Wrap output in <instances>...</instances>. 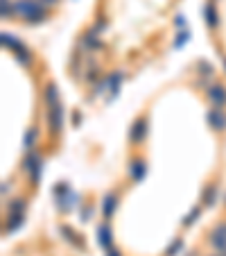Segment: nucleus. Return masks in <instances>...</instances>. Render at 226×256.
I'll return each mask as SVG.
<instances>
[{
    "label": "nucleus",
    "mask_w": 226,
    "mask_h": 256,
    "mask_svg": "<svg viewBox=\"0 0 226 256\" xmlns=\"http://www.w3.org/2000/svg\"><path fill=\"white\" fill-rule=\"evenodd\" d=\"M16 14L29 23H43L48 18V12L39 0H16Z\"/></svg>",
    "instance_id": "f257e3e1"
},
{
    "label": "nucleus",
    "mask_w": 226,
    "mask_h": 256,
    "mask_svg": "<svg viewBox=\"0 0 226 256\" xmlns=\"http://www.w3.org/2000/svg\"><path fill=\"white\" fill-rule=\"evenodd\" d=\"M45 118H48V127L52 134H61L63 130V104H50L45 106Z\"/></svg>",
    "instance_id": "f03ea898"
},
{
    "label": "nucleus",
    "mask_w": 226,
    "mask_h": 256,
    "mask_svg": "<svg viewBox=\"0 0 226 256\" xmlns=\"http://www.w3.org/2000/svg\"><path fill=\"white\" fill-rule=\"evenodd\" d=\"M0 41H2V46H5V48H9L11 52L18 57L20 64H29V52H27V48H25L20 41H16V36H11V34L2 32V34H0Z\"/></svg>",
    "instance_id": "7ed1b4c3"
},
{
    "label": "nucleus",
    "mask_w": 226,
    "mask_h": 256,
    "mask_svg": "<svg viewBox=\"0 0 226 256\" xmlns=\"http://www.w3.org/2000/svg\"><path fill=\"white\" fill-rule=\"evenodd\" d=\"M25 172L32 177V182L34 184H39V179H41V172H43V159H41L39 154L34 150H29L27 152V156H25Z\"/></svg>",
    "instance_id": "20e7f679"
},
{
    "label": "nucleus",
    "mask_w": 226,
    "mask_h": 256,
    "mask_svg": "<svg viewBox=\"0 0 226 256\" xmlns=\"http://www.w3.org/2000/svg\"><path fill=\"white\" fill-rule=\"evenodd\" d=\"M208 242H211V247L217 252V254L226 256V222H220L217 227L211 229V234H208Z\"/></svg>",
    "instance_id": "39448f33"
},
{
    "label": "nucleus",
    "mask_w": 226,
    "mask_h": 256,
    "mask_svg": "<svg viewBox=\"0 0 226 256\" xmlns=\"http://www.w3.org/2000/svg\"><path fill=\"white\" fill-rule=\"evenodd\" d=\"M54 195H57V204L61 211H70V208L77 204V195L72 193L68 184H59L57 188H54Z\"/></svg>",
    "instance_id": "423d86ee"
},
{
    "label": "nucleus",
    "mask_w": 226,
    "mask_h": 256,
    "mask_svg": "<svg viewBox=\"0 0 226 256\" xmlns=\"http://www.w3.org/2000/svg\"><path fill=\"white\" fill-rule=\"evenodd\" d=\"M206 120H208V125H211V130H215V132H224L226 130V114L222 112L220 106L208 109Z\"/></svg>",
    "instance_id": "0eeeda50"
},
{
    "label": "nucleus",
    "mask_w": 226,
    "mask_h": 256,
    "mask_svg": "<svg viewBox=\"0 0 226 256\" xmlns=\"http://www.w3.org/2000/svg\"><path fill=\"white\" fill-rule=\"evenodd\" d=\"M206 96H208V100L213 102V106H224L226 104V88L222 86V84H208V88H206Z\"/></svg>",
    "instance_id": "6e6552de"
},
{
    "label": "nucleus",
    "mask_w": 226,
    "mask_h": 256,
    "mask_svg": "<svg viewBox=\"0 0 226 256\" xmlns=\"http://www.w3.org/2000/svg\"><path fill=\"white\" fill-rule=\"evenodd\" d=\"M111 242H113V234H111V227L109 224H100L97 227V245L102 247V250L111 252Z\"/></svg>",
    "instance_id": "1a4fd4ad"
},
{
    "label": "nucleus",
    "mask_w": 226,
    "mask_h": 256,
    "mask_svg": "<svg viewBox=\"0 0 226 256\" xmlns=\"http://www.w3.org/2000/svg\"><path fill=\"white\" fill-rule=\"evenodd\" d=\"M145 136H147V118H138L131 127V140L140 143V140H145Z\"/></svg>",
    "instance_id": "9d476101"
},
{
    "label": "nucleus",
    "mask_w": 226,
    "mask_h": 256,
    "mask_svg": "<svg viewBox=\"0 0 226 256\" xmlns=\"http://www.w3.org/2000/svg\"><path fill=\"white\" fill-rule=\"evenodd\" d=\"M82 44L86 46L88 50H100L102 48V41H100V32H95V30H88L86 34L82 36Z\"/></svg>",
    "instance_id": "9b49d317"
},
{
    "label": "nucleus",
    "mask_w": 226,
    "mask_h": 256,
    "mask_svg": "<svg viewBox=\"0 0 226 256\" xmlns=\"http://www.w3.org/2000/svg\"><path fill=\"white\" fill-rule=\"evenodd\" d=\"M204 18H206V25L211 30H215L217 25H220V16H217V10L213 2H206V7H204Z\"/></svg>",
    "instance_id": "f8f14e48"
},
{
    "label": "nucleus",
    "mask_w": 226,
    "mask_h": 256,
    "mask_svg": "<svg viewBox=\"0 0 226 256\" xmlns=\"http://www.w3.org/2000/svg\"><path fill=\"white\" fill-rule=\"evenodd\" d=\"M116 206H118V198L113 193H109L104 198V202H102V216L111 218V216H113V211H116Z\"/></svg>",
    "instance_id": "ddd939ff"
},
{
    "label": "nucleus",
    "mask_w": 226,
    "mask_h": 256,
    "mask_svg": "<svg viewBox=\"0 0 226 256\" xmlns=\"http://www.w3.org/2000/svg\"><path fill=\"white\" fill-rule=\"evenodd\" d=\"M43 100H45V106H50V104H59V91H57V86L54 84H48L45 86V91H43Z\"/></svg>",
    "instance_id": "4468645a"
},
{
    "label": "nucleus",
    "mask_w": 226,
    "mask_h": 256,
    "mask_svg": "<svg viewBox=\"0 0 226 256\" xmlns=\"http://www.w3.org/2000/svg\"><path fill=\"white\" fill-rule=\"evenodd\" d=\"M145 174H147V166H145V161H131V177L136 179V182H143Z\"/></svg>",
    "instance_id": "2eb2a0df"
},
{
    "label": "nucleus",
    "mask_w": 226,
    "mask_h": 256,
    "mask_svg": "<svg viewBox=\"0 0 226 256\" xmlns=\"http://www.w3.org/2000/svg\"><path fill=\"white\" fill-rule=\"evenodd\" d=\"M106 82H109L111 98H116V96H118V91H120V84H122V72H111Z\"/></svg>",
    "instance_id": "dca6fc26"
},
{
    "label": "nucleus",
    "mask_w": 226,
    "mask_h": 256,
    "mask_svg": "<svg viewBox=\"0 0 226 256\" xmlns=\"http://www.w3.org/2000/svg\"><path fill=\"white\" fill-rule=\"evenodd\" d=\"M0 14H2V18H11V16L16 14V2L14 0H0Z\"/></svg>",
    "instance_id": "f3484780"
},
{
    "label": "nucleus",
    "mask_w": 226,
    "mask_h": 256,
    "mask_svg": "<svg viewBox=\"0 0 226 256\" xmlns=\"http://www.w3.org/2000/svg\"><path fill=\"white\" fill-rule=\"evenodd\" d=\"M25 216H7V227H5V234H14L16 229L23 224Z\"/></svg>",
    "instance_id": "a211bd4d"
},
{
    "label": "nucleus",
    "mask_w": 226,
    "mask_h": 256,
    "mask_svg": "<svg viewBox=\"0 0 226 256\" xmlns=\"http://www.w3.org/2000/svg\"><path fill=\"white\" fill-rule=\"evenodd\" d=\"M7 216H25V202L23 200H11Z\"/></svg>",
    "instance_id": "6ab92c4d"
},
{
    "label": "nucleus",
    "mask_w": 226,
    "mask_h": 256,
    "mask_svg": "<svg viewBox=\"0 0 226 256\" xmlns=\"http://www.w3.org/2000/svg\"><path fill=\"white\" fill-rule=\"evenodd\" d=\"M199 216H202V208L195 206L193 211H190L186 218H183V227H190V224H195V222H197V218H199Z\"/></svg>",
    "instance_id": "aec40b11"
},
{
    "label": "nucleus",
    "mask_w": 226,
    "mask_h": 256,
    "mask_svg": "<svg viewBox=\"0 0 226 256\" xmlns=\"http://www.w3.org/2000/svg\"><path fill=\"white\" fill-rule=\"evenodd\" d=\"M215 195H217V188H215V186L206 188V190H204V204H206V206H213V204H215Z\"/></svg>",
    "instance_id": "412c9836"
},
{
    "label": "nucleus",
    "mask_w": 226,
    "mask_h": 256,
    "mask_svg": "<svg viewBox=\"0 0 226 256\" xmlns=\"http://www.w3.org/2000/svg\"><path fill=\"white\" fill-rule=\"evenodd\" d=\"M34 140H36V130H34V127H32V130H29L27 134H25V138H23V143H25V150H27V152L34 148Z\"/></svg>",
    "instance_id": "4be33fe9"
},
{
    "label": "nucleus",
    "mask_w": 226,
    "mask_h": 256,
    "mask_svg": "<svg viewBox=\"0 0 226 256\" xmlns=\"http://www.w3.org/2000/svg\"><path fill=\"white\" fill-rule=\"evenodd\" d=\"M190 39V30H181V32L177 34V41H174V48H181L186 41Z\"/></svg>",
    "instance_id": "5701e85b"
},
{
    "label": "nucleus",
    "mask_w": 226,
    "mask_h": 256,
    "mask_svg": "<svg viewBox=\"0 0 226 256\" xmlns=\"http://www.w3.org/2000/svg\"><path fill=\"white\" fill-rule=\"evenodd\" d=\"M61 234H63V236H68V240L75 242V245H84V242H79V240H77V234L72 232L70 227H61Z\"/></svg>",
    "instance_id": "b1692460"
},
{
    "label": "nucleus",
    "mask_w": 226,
    "mask_h": 256,
    "mask_svg": "<svg viewBox=\"0 0 226 256\" xmlns=\"http://www.w3.org/2000/svg\"><path fill=\"white\" fill-rule=\"evenodd\" d=\"M199 72H202V78H208L211 80V75H213V66L211 64H206V62H199Z\"/></svg>",
    "instance_id": "393cba45"
},
{
    "label": "nucleus",
    "mask_w": 226,
    "mask_h": 256,
    "mask_svg": "<svg viewBox=\"0 0 226 256\" xmlns=\"http://www.w3.org/2000/svg\"><path fill=\"white\" fill-rule=\"evenodd\" d=\"M181 245H183V242H181V240H179V238H177V240H174L172 245H170L168 250H165V256H174V254H177L179 250H181Z\"/></svg>",
    "instance_id": "a878e982"
},
{
    "label": "nucleus",
    "mask_w": 226,
    "mask_h": 256,
    "mask_svg": "<svg viewBox=\"0 0 226 256\" xmlns=\"http://www.w3.org/2000/svg\"><path fill=\"white\" fill-rule=\"evenodd\" d=\"M43 7H54V5H59V0H39Z\"/></svg>",
    "instance_id": "bb28decb"
},
{
    "label": "nucleus",
    "mask_w": 226,
    "mask_h": 256,
    "mask_svg": "<svg viewBox=\"0 0 226 256\" xmlns=\"http://www.w3.org/2000/svg\"><path fill=\"white\" fill-rule=\"evenodd\" d=\"M174 23H177V28H179V30L186 28V18H183V16H177V20H174Z\"/></svg>",
    "instance_id": "cd10ccee"
},
{
    "label": "nucleus",
    "mask_w": 226,
    "mask_h": 256,
    "mask_svg": "<svg viewBox=\"0 0 226 256\" xmlns=\"http://www.w3.org/2000/svg\"><path fill=\"white\" fill-rule=\"evenodd\" d=\"M11 190V186H9V182H5V184H2V195H7Z\"/></svg>",
    "instance_id": "c85d7f7f"
},
{
    "label": "nucleus",
    "mask_w": 226,
    "mask_h": 256,
    "mask_svg": "<svg viewBox=\"0 0 226 256\" xmlns=\"http://www.w3.org/2000/svg\"><path fill=\"white\" fill-rule=\"evenodd\" d=\"M222 64H224V70H226V57H224V62H222Z\"/></svg>",
    "instance_id": "c756f323"
},
{
    "label": "nucleus",
    "mask_w": 226,
    "mask_h": 256,
    "mask_svg": "<svg viewBox=\"0 0 226 256\" xmlns=\"http://www.w3.org/2000/svg\"><path fill=\"white\" fill-rule=\"evenodd\" d=\"M213 256H222V254H213Z\"/></svg>",
    "instance_id": "7c9ffc66"
}]
</instances>
